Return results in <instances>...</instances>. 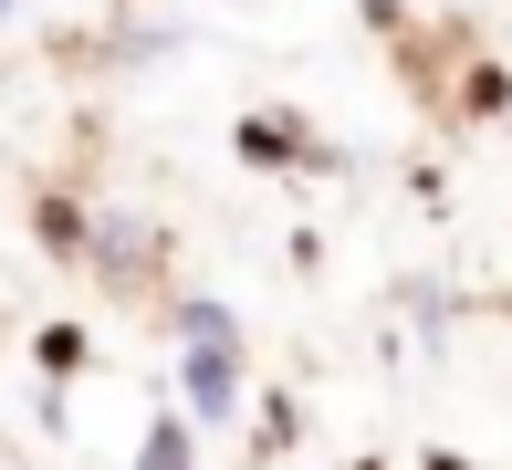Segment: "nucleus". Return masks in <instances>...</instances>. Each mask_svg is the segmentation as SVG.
<instances>
[{"mask_svg": "<svg viewBox=\"0 0 512 470\" xmlns=\"http://www.w3.org/2000/svg\"><path fill=\"white\" fill-rule=\"evenodd\" d=\"M168 376H178V408L199 429H230L241 418V387H251V345H178L168 335Z\"/></svg>", "mask_w": 512, "mask_h": 470, "instance_id": "1", "label": "nucleus"}, {"mask_svg": "<svg viewBox=\"0 0 512 470\" xmlns=\"http://www.w3.org/2000/svg\"><path fill=\"white\" fill-rule=\"evenodd\" d=\"M157 251H168V230H147V220H84V262L105 282H147Z\"/></svg>", "mask_w": 512, "mask_h": 470, "instance_id": "2", "label": "nucleus"}, {"mask_svg": "<svg viewBox=\"0 0 512 470\" xmlns=\"http://www.w3.org/2000/svg\"><path fill=\"white\" fill-rule=\"evenodd\" d=\"M230 147H241V168H335V147H314L293 115H241Z\"/></svg>", "mask_w": 512, "mask_h": 470, "instance_id": "3", "label": "nucleus"}, {"mask_svg": "<svg viewBox=\"0 0 512 470\" xmlns=\"http://www.w3.org/2000/svg\"><path fill=\"white\" fill-rule=\"evenodd\" d=\"M136 470H199V418L189 408H157L147 439H136Z\"/></svg>", "mask_w": 512, "mask_h": 470, "instance_id": "4", "label": "nucleus"}, {"mask_svg": "<svg viewBox=\"0 0 512 470\" xmlns=\"http://www.w3.org/2000/svg\"><path fill=\"white\" fill-rule=\"evenodd\" d=\"M168 335H178V345H251V335H241V314H230L220 293H189V303H168Z\"/></svg>", "mask_w": 512, "mask_h": 470, "instance_id": "5", "label": "nucleus"}, {"mask_svg": "<svg viewBox=\"0 0 512 470\" xmlns=\"http://www.w3.org/2000/svg\"><path fill=\"white\" fill-rule=\"evenodd\" d=\"M32 366H42V387H63V376H74V366H95V335H84L74 314H53V324H42V335H32Z\"/></svg>", "mask_w": 512, "mask_h": 470, "instance_id": "6", "label": "nucleus"}, {"mask_svg": "<svg viewBox=\"0 0 512 470\" xmlns=\"http://www.w3.org/2000/svg\"><path fill=\"white\" fill-rule=\"evenodd\" d=\"M251 439H262V460H283L293 439H304V408H293V397H262V418H251Z\"/></svg>", "mask_w": 512, "mask_h": 470, "instance_id": "7", "label": "nucleus"}, {"mask_svg": "<svg viewBox=\"0 0 512 470\" xmlns=\"http://www.w3.org/2000/svg\"><path fill=\"white\" fill-rule=\"evenodd\" d=\"M418 470H471V460H460V450H418Z\"/></svg>", "mask_w": 512, "mask_h": 470, "instance_id": "8", "label": "nucleus"}, {"mask_svg": "<svg viewBox=\"0 0 512 470\" xmlns=\"http://www.w3.org/2000/svg\"><path fill=\"white\" fill-rule=\"evenodd\" d=\"M11 11H21V0H0V21H11Z\"/></svg>", "mask_w": 512, "mask_h": 470, "instance_id": "9", "label": "nucleus"}, {"mask_svg": "<svg viewBox=\"0 0 512 470\" xmlns=\"http://www.w3.org/2000/svg\"><path fill=\"white\" fill-rule=\"evenodd\" d=\"M356 470H387V460H356Z\"/></svg>", "mask_w": 512, "mask_h": 470, "instance_id": "10", "label": "nucleus"}]
</instances>
